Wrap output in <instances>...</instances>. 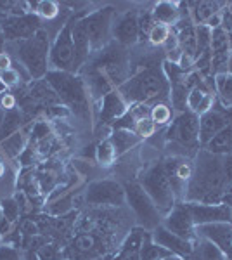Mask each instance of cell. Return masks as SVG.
Instances as JSON below:
<instances>
[{
	"label": "cell",
	"instance_id": "cell-51",
	"mask_svg": "<svg viewBox=\"0 0 232 260\" xmlns=\"http://www.w3.org/2000/svg\"><path fill=\"white\" fill-rule=\"evenodd\" d=\"M4 118H6V111L0 108V130H2V125H4Z\"/></svg>",
	"mask_w": 232,
	"mask_h": 260
},
{
	"label": "cell",
	"instance_id": "cell-44",
	"mask_svg": "<svg viewBox=\"0 0 232 260\" xmlns=\"http://www.w3.org/2000/svg\"><path fill=\"white\" fill-rule=\"evenodd\" d=\"M18 106V98L12 94L11 90H6L4 94H0V108L4 111H12Z\"/></svg>",
	"mask_w": 232,
	"mask_h": 260
},
{
	"label": "cell",
	"instance_id": "cell-27",
	"mask_svg": "<svg viewBox=\"0 0 232 260\" xmlns=\"http://www.w3.org/2000/svg\"><path fill=\"white\" fill-rule=\"evenodd\" d=\"M109 141H111V144L115 146L118 156H120V154L126 153L128 149L136 148V146H137L142 139L137 136L136 132H132V130H121V128H116V130H113V134L109 136Z\"/></svg>",
	"mask_w": 232,
	"mask_h": 260
},
{
	"label": "cell",
	"instance_id": "cell-57",
	"mask_svg": "<svg viewBox=\"0 0 232 260\" xmlns=\"http://www.w3.org/2000/svg\"><path fill=\"white\" fill-rule=\"evenodd\" d=\"M227 194H229V196H230V198H232V182H230V186H229V189H227Z\"/></svg>",
	"mask_w": 232,
	"mask_h": 260
},
{
	"label": "cell",
	"instance_id": "cell-35",
	"mask_svg": "<svg viewBox=\"0 0 232 260\" xmlns=\"http://www.w3.org/2000/svg\"><path fill=\"white\" fill-rule=\"evenodd\" d=\"M31 9L40 19H56L59 14V6L54 0H40V2L31 4Z\"/></svg>",
	"mask_w": 232,
	"mask_h": 260
},
{
	"label": "cell",
	"instance_id": "cell-56",
	"mask_svg": "<svg viewBox=\"0 0 232 260\" xmlns=\"http://www.w3.org/2000/svg\"><path fill=\"white\" fill-rule=\"evenodd\" d=\"M229 73H232V52H230V59H229Z\"/></svg>",
	"mask_w": 232,
	"mask_h": 260
},
{
	"label": "cell",
	"instance_id": "cell-9",
	"mask_svg": "<svg viewBox=\"0 0 232 260\" xmlns=\"http://www.w3.org/2000/svg\"><path fill=\"white\" fill-rule=\"evenodd\" d=\"M167 137L168 141L177 142L184 148H197L200 146V116L191 111L179 113L168 125Z\"/></svg>",
	"mask_w": 232,
	"mask_h": 260
},
{
	"label": "cell",
	"instance_id": "cell-13",
	"mask_svg": "<svg viewBox=\"0 0 232 260\" xmlns=\"http://www.w3.org/2000/svg\"><path fill=\"white\" fill-rule=\"evenodd\" d=\"M194 225L232 222V207L229 203H187Z\"/></svg>",
	"mask_w": 232,
	"mask_h": 260
},
{
	"label": "cell",
	"instance_id": "cell-23",
	"mask_svg": "<svg viewBox=\"0 0 232 260\" xmlns=\"http://www.w3.org/2000/svg\"><path fill=\"white\" fill-rule=\"evenodd\" d=\"M189 6V16H191L194 24H206L208 19H212L215 14L223 11V2H210V0H201V2H191Z\"/></svg>",
	"mask_w": 232,
	"mask_h": 260
},
{
	"label": "cell",
	"instance_id": "cell-62",
	"mask_svg": "<svg viewBox=\"0 0 232 260\" xmlns=\"http://www.w3.org/2000/svg\"><path fill=\"white\" fill-rule=\"evenodd\" d=\"M194 260H197V258H194Z\"/></svg>",
	"mask_w": 232,
	"mask_h": 260
},
{
	"label": "cell",
	"instance_id": "cell-22",
	"mask_svg": "<svg viewBox=\"0 0 232 260\" xmlns=\"http://www.w3.org/2000/svg\"><path fill=\"white\" fill-rule=\"evenodd\" d=\"M151 14H153V19L156 23L167 24V26H170V28H174L182 16H187V14H182L180 2H168V0H163V2L156 4L154 9L151 11Z\"/></svg>",
	"mask_w": 232,
	"mask_h": 260
},
{
	"label": "cell",
	"instance_id": "cell-1",
	"mask_svg": "<svg viewBox=\"0 0 232 260\" xmlns=\"http://www.w3.org/2000/svg\"><path fill=\"white\" fill-rule=\"evenodd\" d=\"M230 182L227 179L223 156L201 149L197 153L196 165L192 169V177L189 180L185 203H222L223 194L229 189Z\"/></svg>",
	"mask_w": 232,
	"mask_h": 260
},
{
	"label": "cell",
	"instance_id": "cell-2",
	"mask_svg": "<svg viewBox=\"0 0 232 260\" xmlns=\"http://www.w3.org/2000/svg\"><path fill=\"white\" fill-rule=\"evenodd\" d=\"M128 104H147L164 103L170 94V82L163 68L158 64H147L144 68L134 71L125 83L116 89Z\"/></svg>",
	"mask_w": 232,
	"mask_h": 260
},
{
	"label": "cell",
	"instance_id": "cell-8",
	"mask_svg": "<svg viewBox=\"0 0 232 260\" xmlns=\"http://www.w3.org/2000/svg\"><path fill=\"white\" fill-rule=\"evenodd\" d=\"M83 28L87 31L90 49L99 50L106 45L108 39L113 33V23H115V9L113 7H103V9L90 12L82 18Z\"/></svg>",
	"mask_w": 232,
	"mask_h": 260
},
{
	"label": "cell",
	"instance_id": "cell-6",
	"mask_svg": "<svg viewBox=\"0 0 232 260\" xmlns=\"http://www.w3.org/2000/svg\"><path fill=\"white\" fill-rule=\"evenodd\" d=\"M123 187L126 203L136 213L141 228L146 231H154L163 222V215L159 213L154 201L149 198V194L139 182H126Z\"/></svg>",
	"mask_w": 232,
	"mask_h": 260
},
{
	"label": "cell",
	"instance_id": "cell-54",
	"mask_svg": "<svg viewBox=\"0 0 232 260\" xmlns=\"http://www.w3.org/2000/svg\"><path fill=\"white\" fill-rule=\"evenodd\" d=\"M4 174H6V167H4L2 163H0V177H2Z\"/></svg>",
	"mask_w": 232,
	"mask_h": 260
},
{
	"label": "cell",
	"instance_id": "cell-41",
	"mask_svg": "<svg viewBox=\"0 0 232 260\" xmlns=\"http://www.w3.org/2000/svg\"><path fill=\"white\" fill-rule=\"evenodd\" d=\"M0 80H2L4 83H6L7 89H12V87L19 85V82L23 80V78H21L19 70L16 68L14 64H12L9 70H6V71H4V73H0Z\"/></svg>",
	"mask_w": 232,
	"mask_h": 260
},
{
	"label": "cell",
	"instance_id": "cell-10",
	"mask_svg": "<svg viewBox=\"0 0 232 260\" xmlns=\"http://www.w3.org/2000/svg\"><path fill=\"white\" fill-rule=\"evenodd\" d=\"M85 201L92 207H123L126 203L125 187L116 180H95L88 184Z\"/></svg>",
	"mask_w": 232,
	"mask_h": 260
},
{
	"label": "cell",
	"instance_id": "cell-12",
	"mask_svg": "<svg viewBox=\"0 0 232 260\" xmlns=\"http://www.w3.org/2000/svg\"><path fill=\"white\" fill-rule=\"evenodd\" d=\"M161 224L168 231H172L174 234H177V236L184 238V240H189L192 243H194V240H197L196 225H194V222H192L187 203H177L175 207L163 217Z\"/></svg>",
	"mask_w": 232,
	"mask_h": 260
},
{
	"label": "cell",
	"instance_id": "cell-39",
	"mask_svg": "<svg viewBox=\"0 0 232 260\" xmlns=\"http://www.w3.org/2000/svg\"><path fill=\"white\" fill-rule=\"evenodd\" d=\"M156 24V21L153 19L151 12H144V14L139 16V40H147L151 28Z\"/></svg>",
	"mask_w": 232,
	"mask_h": 260
},
{
	"label": "cell",
	"instance_id": "cell-5",
	"mask_svg": "<svg viewBox=\"0 0 232 260\" xmlns=\"http://www.w3.org/2000/svg\"><path fill=\"white\" fill-rule=\"evenodd\" d=\"M141 186L144 187L149 198L154 201L161 215H167L168 212L177 205V196L172 187V182L164 172L163 163H154L151 169L144 172L141 179Z\"/></svg>",
	"mask_w": 232,
	"mask_h": 260
},
{
	"label": "cell",
	"instance_id": "cell-55",
	"mask_svg": "<svg viewBox=\"0 0 232 260\" xmlns=\"http://www.w3.org/2000/svg\"><path fill=\"white\" fill-rule=\"evenodd\" d=\"M88 260H106L104 255H101V257H94V258H88Z\"/></svg>",
	"mask_w": 232,
	"mask_h": 260
},
{
	"label": "cell",
	"instance_id": "cell-34",
	"mask_svg": "<svg viewBox=\"0 0 232 260\" xmlns=\"http://www.w3.org/2000/svg\"><path fill=\"white\" fill-rule=\"evenodd\" d=\"M116 158H118V153H116L115 146L111 144V141H109V139L103 141L99 146H97V149H95V160H97V163H99V165L109 167V165H113V163L116 161Z\"/></svg>",
	"mask_w": 232,
	"mask_h": 260
},
{
	"label": "cell",
	"instance_id": "cell-49",
	"mask_svg": "<svg viewBox=\"0 0 232 260\" xmlns=\"http://www.w3.org/2000/svg\"><path fill=\"white\" fill-rule=\"evenodd\" d=\"M23 231L26 234H29V236H37V233H39V229H37V225L33 224V220H26V222H24Z\"/></svg>",
	"mask_w": 232,
	"mask_h": 260
},
{
	"label": "cell",
	"instance_id": "cell-58",
	"mask_svg": "<svg viewBox=\"0 0 232 260\" xmlns=\"http://www.w3.org/2000/svg\"><path fill=\"white\" fill-rule=\"evenodd\" d=\"M227 257H229V260H232V251H230V253H229V255H227Z\"/></svg>",
	"mask_w": 232,
	"mask_h": 260
},
{
	"label": "cell",
	"instance_id": "cell-20",
	"mask_svg": "<svg viewBox=\"0 0 232 260\" xmlns=\"http://www.w3.org/2000/svg\"><path fill=\"white\" fill-rule=\"evenodd\" d=\"M126 111H128V104H126L125 99L120 95V92L113 90L101 99L99 121L103 125H113L118 118H121Z\"/></svg>",
	"mask_w": 232,
	"mask_h": 260
},
{
	"label": "cell",
	"instance_id": "cell-61",
	"mask_svg": "<svg viewBox=\"0 0 232 260\" xmlns=\"http://www.w3.org/2000/svg\"><path fill=\"white\" fill-rule=\"evenodd\" d=\"M66 260H70V258H66Z\"/></svg>",
	"mask_w": 232,
	"mask_h": 260
},
{
	"label": "cell",
	"instance_id": "cell-32",
	"mask_svg": "<svg viewBox=\"0 0 232 260\" xmlns=\"http://www.w3.org/2000/svg\"><path fill=\"white\" fill-rule=\"evenodd\" d=\"M21 125H23V115L19 113V110L6 111V118H4L2 130H0V142L11 137L12 134L19 132Z\"/></svg>",
	"mask_w": 232,
	"mask_h": 260
},
{
	"label": "cell",
	"instance_id": "cell-15",
	"mask_svg": "<svg viewBox=\"0 0 232 260\" xmlns=\"http://www.w3.org/2000/svg\"><path fill=\"white\" fill-rule=\"evenodd\" d=\"M163 167L172 182L175 196L180 200H185V192H187V186L192 177L194 167L189 161L182 160V158H167L163 161Z\"/></svg>",
	"mask_w": 232,
	"mask_h": 260
},
{
	"label": "cell",
	"instance_id": "cell-37",
	"mask_svg": "<svg viewBox=\"0 0 232 260\" xmlns=\"http://www.w3.org/2000/svg\"><path fill=\"white\" fill-rule=\"evenodd\" d=\"M196 40H197V56L210 52V42H212V28L206 24H196Z\"/></svg>",
	"mask_w": 232,
	"mask_h": 260
},
{
	"label": "cell",
	"instance_id": "cell-45",
	"mask_svg": "<svg viewBox=\"0 0 232 260\" xmlns=\"http://www.w3.org/2000/svg\"><path fill=\"white\" fill-rule=\"evenodd\" d=\"M49 136V125L44 123V121H37L33 125V132H31V141L33 142H40L44 139H47Z\"/></svg>",
	"mask_w": 232,
	"mask_h": 260
},
{
	"label": "cell",
	"instance_id": "cell-4",
	"mask_svg": "<svg viewBox=\"0 0 232 260\" xmlns=\"http://www.w3.org/2000/svg\"><path fill=\"white\" fill-rule=\"evenodd\" d=\"M14 47L16 61L21 62L24 71H28L31 80H44L49 73V52L50 40L45 28H42L31 37V39L14 42L11 44Z\"/></svg>",
	"mask_w": 232,
	"mask_h": 260
},
{
	"label": "cell",
	"instance_id": "cell-31",
	"mask_svg": "<svg viewBox=\"0 0 232 260\" xmlns=\"http://www.w3.org/2000/svg\"><path fill=\"white\" fill-rule=\"evenodd\" d=\"M170 251L164 250L163 246L156 245V243L151 240V236H144V241L141 245V260H163L167 257H170Z\"/></svg>",
	"mask_w": 232,
	"mask_h": 260
},
{
	"label": "cell",
	"instance_id": "cell-26",
	"mask_svg": "<svg viewBox=\"0 0 232 260\" xmlns=\"http://www.w3.org/2000/svg\"><path fill=\"white\" fill-rule=\"evenodd\" d=\"M26 130H19V132L12 134L11 137H7V139H4L0 142V149H2V153L6 154L7 158H11V160H14V158L21 156V154L24 153V149H26V144H28V136H26Z\"/></svg>",
	"mask_w": 232,
	"mask_h": 260
},
{
	"label": "cell",
	"instance_id": "cell-52",
	"mask_svg": "<svg viewBox=\"0 0 232 260\" xmlns=\"http://www.w3.org/2000/svg\"><path fill=\"white\" fill-rule=\"evenodd\" d=\"M163 260H187V258H182V257H177V255H170V257L163 258Z\"/></svg>",
	"mask_w": 232,
	"mask_h": 260
},
{
	"label": "cell",
	"instance_id": "cell-47",
	"mask_svg": "<svg viewBox=\"0 0 232 260\" xmlns=\"http://www.w3.org/2000/svg\"><path fill=\"white\" fill-rule=\"evenodd\" d=\"M9 229H11V222L6 219L2 207H0V234H7L9 233Z\"/></svg>",
	"mask_w": 232,
	"mask_h": 260
},
{
	"label": "cell",
	"instance_id": "cell-14",
	"mask_svg": "<svg viewBox=\"0 0 232 260\" xmlns=\"http://www.w3.org/2000/svg\"><path fill=\"white\" fill-rule=\"evenodd\" d=\"M151 240L156 245L168 250L172 255H177V257H182L187 260H191V257H194V243L177 236V234L164 228L163 224H159L154 231H151Z\"/></svg>",
	"mask_w": 232,
	"mask_h": 260
},
{
	"label": "cell",
	"instance_id": "cell-18",
	"mask_svg": "<svg viewBox=\"0 0 232 260\" xmlns=\"http://www.w3.org/2000/svg\"><path fill=\"white\" fill-rule=\"evenodd\" d=\"M227 125H230V120L225 113L218 110H210L205 115L200 116V146L208 144L210 141L220 132L222 128H225Z\"/></svg>",
	"mask_w": 232,
	"mask_h": 260
},
{
	"label": "cell",
	"instance_id": "cell-43",
	"mask_svg": "<svg viewBox=\"0 0 232 260\" xmlns=\"http://www.w3.org/2000/svg\"><path fill=\"white\" fill-rule=\"evenodd\" d=\"M50 213H54V215H64L66 212L71 210V194L64 196L62 200L56 201L54 205H50Z\"/></svg>",
	"mask_w": 232,
	"mask_h": 260
},
{
	"label": "cell",
	"instance_id": "cell-28",
	"mask_svg": "<svg viewBox=\"0 0 232 260\" xmlns=\"http://www.w3.org/2000/svg\"><path fill=\"white\" fill-rule=\"evenodd\" d=\"M144 236L146 233H142V231H134L118 255V260H141V245L144 241Z\"/></svg>",
	"mask_w": 232,
	"mask_h": 260
},
{
	"label": "cell",
	"instance_id": "cell-50",
	"mask_svg": "<svg viewBox=\"0 0 232 260\" xmlns=\"http://www.w3.org/2000/svg\"><path fill=\"white\" fill-rule=\"evenodd\" d=\"M4 45H6V39H4L2 31H0V52H6V50H4Z\"/></svg>",
	"mask_w": 232,
	"mask_h": 260
},
{
	"label": "cell",
	"instance_id": "cell-36",
	"mask_svg": "<svg viewBox=\"0 0 232 260\" xmlns=\"http://www.w3.org/2000/svg\"><path fill=\"white\" fill-rule=\"evenodd\" d=\"M172 31H174V28L167 26V24L156 23L154 26L151 28L149 35H147V40H149V44H153V45H164L167 40L170 39Z\"/></svg>",
	"mask_w": 232,
	"mask_h": 260
},
{
	"label": "cell",
	"instance_id": "cell-21",
	"mask_svg": "<svg viewBox=\"0 0 232 260\" xmlns=\"http://www.w3.org/2000/svg\"><path fill=\"white\" fill-rule=\"evenodd\" d=\"M71 37H73L75 52H77V64L80 70L88 61V56L92 52L90 42H88L85 28H83L82 18H71Z\"/></svg>",
	"mask_w": 232,
	"mask_h": 260
},
{
	"label": "cell",
	"instance_id": "cell-38",
	"mask_svg": "<svg viewBox=\"0 0 232 260\" xmlns=\"http://www.w3.org/2000/svg\"><path fill=\"white\" fill-rule=\"evenodd\" d=\"M156 128L158 127H156V125L153 123V120L147 116V118H141V120L136 121V128H134V132H136L141 139H147V137L154 136Z\"/></svg>",
	"mask_w": 232,
	"mask_h": 260
},
{
	"label": "cell",
	"instance_id": "cell-3",
	"mask_svg": "<svg viewBox=\"0 0 232 260\" xmlns=\"http://www.w3.org/2000/svg\"><path fill=\"white\" fill-rule=\"evenodd\" d=\"M45 82L49 83L57 94L62 106L70 108L80 118H90V108H88V90L83 78L66 71L49 70L45 75Z\"/></svg>",
	"mask_w": 232,
	"mask_h": 260
},
{
	"label": "cell",
	"instance_id": "cell-40",
	"mask_svg": "<svg viewBox=\"0 0 232 260\" xmlns=\"http://www.w3.org/2000/svg\"><path fill=\"white\" fill-rule=\"evenodd\" d=\"M2 210H4V215H6V219L11 222V224H14L16 220H18V215H19V205L16 203L12 198H4L2 200Z\"/></svg>",
	"mask_w": 232,
	"mask_h": 260
},
{
	"label": "cell",
	"instance_id": "cell-59",
	"mask_svg": "<svg viewBox=\"0 0 232 260\" xmlns=\"http://www.w3.org/2000/svg\"><path fill=\"white\" fill-rule=\"evenodd\" d=\"M229 11L232 12V4H229Z\"/></svg>",
	"mask_w": 232,
	"mask_h": 260
},
{
	"label": "cell",
	"instance_id": "cell-25",
	"mask_svg": "<svg viewBox=\"0 0 232 260\" xmlns=\"http://www.w3.org/2000/svg\"><path fill=\"white\" fill-rule=\"evenodd\" d=\"M203 149H206L212 154H217V156H227V154H230L232 153V123L227 125L225 128H222Z\"/></svg>",
	"mask_w": 232,
	"mask_h": 260
},
{
	"label": "cell",
	"instance_id": "cell-16",
	"mask_svg": "<svg viewBox=\"0 0 232 260\" xmlns=\"http://www.w3.org/2000/svg\"><path fill=\"white\" fill-rule=\"evenodd\" d=\"M196 236L213 243L225 255L232 251V222H213V224L197 225Z\"/></svg>",
	"mask_w": 232,
	"mask_h": 260
},
{
	"label": "cell",
	"instance_id": "cell-42",
	"mask_svg": "<svg viewBox=\"0 0 232 260\" xmlns=\"http://www.w3.org/2000/svg\"><path fill=\"white\" fill-rule=\"evenodd\" d=\"M39 258L40 260H62L61 251L56 245H44L39 250Z\"/></svg>",
	"mask_w": 232,
	"mask_h": 260
},
{
	"label": "cell",
	"instance_id": "cell-17",
	"mask_svg": "<svg viewBox=\"0 0 232 260\" xmlns=\"http://www.w3.org/2000/svg\"><path fill=\"white\" fill-rule=\"evenodd\" d=\"M113 37L120 45H134L139 42V14L128 11L113 23Z\"/></svg>",
	"mask_w": 232,
	"mask_h": 260
},
{
	"label": "cell",
	"instance_id": "cell-60",
	"mask_svg": "<svg viewBox=\"0 0 232 260\" xmlns=\"http://www.w3.org/2000/svg\"><path fill=\"white\" fill-rule=\"evenodd\" d=\"M113 260H118V257H116V258H113Z\"/></svg>",
	"mask_w": 232,
	"mask_h": 260
},
{
	"label": "cell",
	"instance_id": "cell-24",
	"mask_svg": "<svg viewBox=\"0 0 232 260\" xmlns=\"http://www.w3.org/2000/svg\"><path fill=\"white\" fill-rule=\"evenodd\" d=\"M28 98L31 99L33 103H47V104H52V106L61 104L57 94L54 92L52 87L45 82V78L44 80H33L31 82V85H29V89H28Z\"/></svg>",
	"mask_w": 232,
	"mask_h": 260
},
{
	"label": "cell",
	"instance_id": "cell-7",
	"mask_svg": "<svg viewBox=\"0 0 232 260\" xmlns=\"http://www.w3.org/2000/svg\"><path fill=\"white\" fill-rule=\"evenodd\" d=\"M49 68L54 71H66V73H75V71H78L77 52H75L73 37H71V21H68V23L59 30L56 40L50 45Z\"/></svg>",
	"mask_w": 232,
	"mask_h": 260
},
{
	"label": "cell",
	"instance_id": "cell-53",
	"mask_svg": "<svg viewBox=\"0 0 232 260\" xmlns=\"http://www.w3.org/2000/svg\"><path fill=\"white\" fill-rule=\"evenodd\" d=\"M6 90H9V89H7V87H6V83H4L2 80H0V94H4V92H6Z\"/></svg>",
	"mask_w": 232,
	"mask_h": 260
},
{
	"label": "cell",
	"instance_id": "cell-33",
	"mask_svg": "<svg viewBox=\"0 0 232 260\" xmlns=\"http://www.w3.org/2000/svg\"><path fill=\"white\" fill-rule=\"evenodd\" d=\"M149 118L153 120L156 127H164V125H170L174 120V110L167 103H156L151 106Z\"/></svg>",
	"mask_w": 232,
	"mask_h": 260
},
{
	"label": "cell",
	"instance_id": "cell-30",
	"mask_svg": "<svg viewBox=\"0 0 232 260\" xmlns=\"http://www.w3.org/2000/svg\"><path fill=\"white\" fill-rule=\"evenodd\" d=\"M194 258L197 260H227V255L213 243L197 238V246H194Z\"/></svg>",
	"mask_w": 232,
	"mask_h": 260
},
{
	"label": "cell",
	"instance_id": "cell-29",
	"mask_svg": "<svg viewBox=\"0 0 232 260\" xmlns=\"http://www.w3.org/2000/svg\"><path fill=\"white\" fill-rule=\"evenodd\" d=\"M213 89L220 98L222 104L227 108H232V73H218L213 78Z\"/></svg>",
	"mask_w": 232,
	"mask_h": 260
},
{
	"label": "cell",
	"instance_id": "cell-11",
	"mask_svg": "<svg viewBox=\"0 0 232 260\" xmlns=\"http://www.w3.org/2000/svg\"><path fill=\"white\" fill-rule=\"evenodd\" d=\"M39 30H42V21L35 12L24 16H6L0 24V31L9 44L31 39Z\"/></svg>",
	"mask_w": 232,
	"mask_h": 260
},
{
	"label": "cell",
	"instance_id": "cell-48",
	"mask_svg": "<svg viewBox=\"0 0 232 260\" xmlns=\"http://www.w3.org/2000/svg\"><path fill=\"white\" fill-rule=\"evenodd\" d=\"M223 167H225L227 179H229V182H232V153L223 156Z\"/></svg>",
	"mask_w": 232,
	"mask_h": 260
},
{
	"label": "cell",
	"instance_id": "cell-19",
	"mask_svg": "<svg viewBox=\"0 0 232 260\" xmlns=\"http://www.w3.org/2000/svg\"><path fill=\"white\" fill-rule=\"evenodd\" d=\"M68 251L70 260H88L94 257H101L104 250L101 248V243L94 234L83 233L73 238Z\"/></svg>",
	"mask_w": 232,
	"mask_h": 260
},
{
	"label": "cell",
	"instance_id": "cell-46",
	"mask_svg": "<svg viewBox=\"0 0 232 260\" xmlns=\"http://www.w3.org/2000/svg\"><path fill=\"white\" fill-rule=\"evenodd\" d=\"M0 260H19V253L12 246H0Z\"/></svg>",
	"mask_w": 232,
	"mask_h": 260
}]
</instances>
